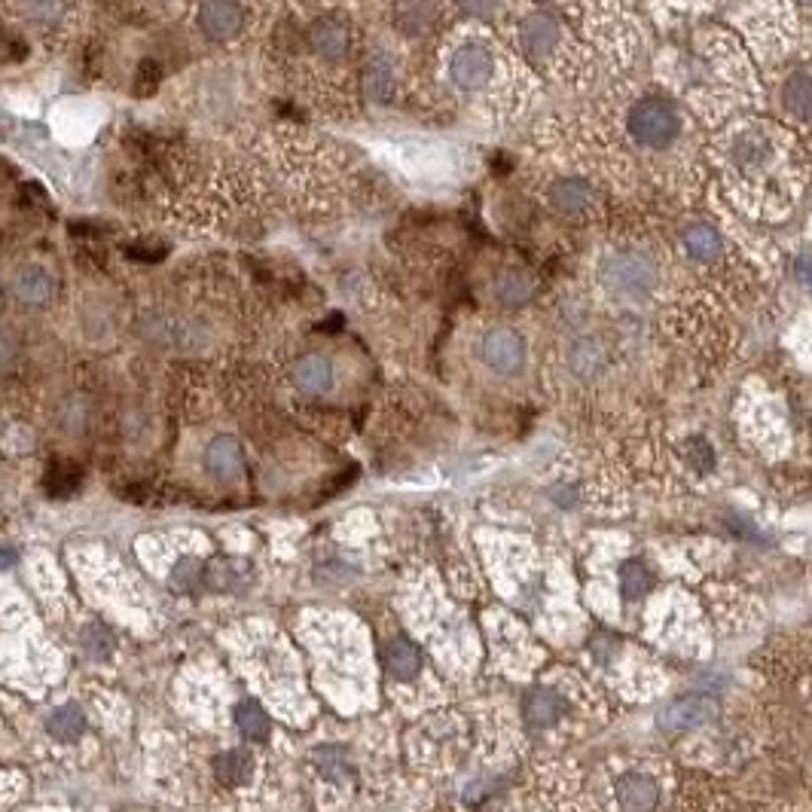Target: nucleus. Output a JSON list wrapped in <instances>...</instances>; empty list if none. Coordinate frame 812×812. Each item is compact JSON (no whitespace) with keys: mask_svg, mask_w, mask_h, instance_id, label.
<instances>
[{"mask_svg":"<svg viewBox=\"0 0 812 812\" xmlns=\"http://www.w3.org/2000/svg\"><path fill=\"white\" fill-rule=\"evenodd\" d=\"M599 281L617 300H645L657 287V266L642 251H614L602 260Z\"/></svg>","mask_w":812,"mask_h":812,"instance_id":"f257e3e1","label":"nucleus"},{"mask_svg":"<svg viewBox=\"0 0 812 812\" xmlns=\"http://www.w3.org/2000/svg\"><path fill=\"white\" fill-rule=\"evenodd\" d=\"M629 132L645 147H666L681 132V116L666 98H642L629 110Z\"/></svg>","mask_w":812,"mask_h":812,"instance_id":"f03ea898","label":"nucleus"},{"mask_svg":"<svg viewBox=\"0 0 812 812\" xmlns=\"http://www.w3.org/2000/svg\"><path fill=\"white\" fill-rule=\"evenodd\" d=\"M495 77V55L489 46L471 40L461 43L449 58V80L461 92H480Z\"/></svg>","mask_w":812,"mask_h":812,"instance_id":"7ed1b4c3","label":"nucleus"},{"mask_svg":"<svg viewBox=\"0 0 812 812\" xmlns=\"http://www.w3.org/2000/svg\"><path fill=\"white\" fill-rule=\"evenodd\" d=\"M718 718V700L706 693H690L681 696V700L669 703L660 715H657V727L666 736H684L703 724H712Z\"/></svg>","mask_w":812,"mask_h":812,"instance_id":"20e7f679","label":"nucleus"},{"mask_svg":"<svg viewBox=\"0 0 812 812\" xmlns=\"http://www.w3.org/2000/svg\"><path fill=\"white\" fill-rule=\"evenodd\" d=\"M242 0H202L196 10V28L211 43H229L245 31Z\"/></svg>","mask_w":812,"mask_h":812,"instance_id":"39448f33","label":"nucleus"},{"mask_svg":"<svg viewBox=\"0 0 812 812\" xmlns=\"http://www.w3.org/2000/svg\"><path fill=\"white\" fill-rule=\"evenodd\" d=\"M10 297L25 309H46L58 294V281L43 263H22L10 275Z\"/></svg>","mask_w":812,"mask_h":812,"instance_id":"423d86ee","label":"nucleus"},{"mask_svg":"<svg viewBox=\"0 0 812 812\" xmlns=\"http://www.w3.org/2000/svg\"><path fill=\"white\" fill-rule=\"evenodd\" d=\"M480 358L489 370L501 376H513L526 364V339L510 327H495L480 342Z\"/></svg>","mask_w":812,"mask_h":812,"instance_id":"0eeeda50","label":"nucleus"},{"mask_svg":"<svg viewBox=\"0 0 812 812\" xmlns=\"http://www.w3.org/2000/svg\"><path fill=\"white\" fill-rule=\"evenodd\" d=\"M568 709H571V700L553 684H541V687H532L526 693V700H522V721H526L532 730L544 733V730H553L556 724H562L568 718Z\"/></svg>","mask_w":812,"mask_h":812,"instance_id":"6e6552de","label":"nucleus"},{"mask_svg":"<svg viewBox=\"0 0 812 812\" xmlns=\"http://www.w3.org/2000/svg\"><path fill=\"white\" fill-rule=\"evenodd\" d=\"M614 800L620 812H657L663 788L645 770H626L614 782Z\"/></svg>","mask_w":812,"mask_h":812,"instance_id":"1a4fd4ad","label":"nucleus"},{"mask_svg":"<svg viewBox=\"0 0 812 812\" xmlns=\"http://www.w3.org/2000/svg\"><path fill=\"white\" fill-rule=\"evenodd\" d=\"M205 468L208 474H214L217 480H232L239 477L242 468H245V452H242V443L229 434H220L214 437L208 446H205Z\"/></svg>","mask_w":812,"mask_h":812,"instance_id":"9d476101","label":"nucleus"},{"mask_svg":"<svg viewBox=\"0 0 812 812\" xmlns=\"http://www.w3.org/2000/svg\"><path fill=\"white\" fill-rule=\"evenodd\" d=\"M290 382H294L297 391L309 394V397H321L333 388V364L324 355H303L294 370H290Z\"/></svg>","mask_w":812,"mask_h":812,"instance_id":"9b49d317","label":"nucleus"},{"mask_svg":"<svg viewBox=\"0 0 812 812\" xmlns=\"http://www.w3.org/2000/svg\"><path fill=\"white\" fill-rule=\"evenodd\" d=\"M309 43H312L315 55H321L324 62H342V58L348 55V46H352V37H348V28L339 19H321L312 25Z\"/></svg>","mask_w":812,"mask_h":812,"instance_id":"f8f14e48","label":"nucleus"},{"mask_svg":"<svg viewBox=\"0 0 812 812\" xmlns=\"http://www.w3.org/2000/svg\"><path fill=\"white\" fill-rule=\"evenodd\" d=\"M556 43H559V25H556L553 16L535 13V16H529L526 22H522V28H519V46H522V52H526V55L541 58Z\"/></svg>","mask_w":812,"mask_h":812,"instance_id":"ddd939ff","label":"nucleus"},{"mask_svg":"<svg viewBox=\"0 0 812 812\" xmlns=\"http://www.w3.org/2000/svg\"><path fill=\"white\" fill-rule=\"evenodd\" d=\"M550 202L559 214L565 217H580L587 214L590 205H593V187L587 181H577V178H565L559 184L550 187Z\"/></svg>","mask_w":812,"mask_h":812,"instance_id":"4468645a","label":"nucleus"},{"mask_svg":"<svg viewBox=\"0 0 812 812\" xmlns=\"http://www.w3.org/2000/svg\"><path fill=\"white\" fill-rule=\"evenodd\" d=\"M733 162L745 171H758L764 165H770L773 159V144L767 135L761 132H742L736 141H733V150H730Z\"/></svg>","mask_w":812,"mask_h":812,"instance_id":"2eb2a0df","label":"nucleus"},{"mask_svg":"<svg viewBox=\"0 0 812 812\" xmlns=\"http://www.w3.org/2000/svg\"><path fill=\"white\" fill-rule=\"evenodd\" d=\"M385 666L397 681H413L422 672V651L410 638H394L385 648Z\"/></svg>","mask_w":812,"mask_h":812,"instance_id":"dca6fc26","label":"nucleus"},{"mask_svg":"<svg viewBox=\"0 0 812 812\" xmlns=\"http://www.w3.org/2000/svg\"><path fill=\"white\" fill-rule=\"evenodd\" d=\"M251 574V565L242 559H214L205 568V587L217 590V593H232L239 590Z\"/></svg>","mask_w":812,"mask_h":812,"instance_id":"f3484780","label":"nucleus"},{"mask_svg":"<svg viewBox=\"0 0 812 812\" xmlns=\"http://www.w3.org/2000/svg\"><path fill=\"white\" fill-rule=\"evenodd\" d=\"M492 294H495V300L504 303V306H522V303H529V300H532V294H535V281H532V275H526V272L507 269V272H501V275L495 278Z\"/></svg>","mask_w":812,"mask_h":812,"instance_id":"a211bd4d","label":"nucleus"},{"mask_svg":"<svg viewBox=\"0 0 812 812\" xmlns=\"http://www.w3.org/2000/svg\"><path fill=\"white\" fill-rule=\"evenodd\" d=\"M605 364V348L593 339V336H580L571 342L568 348V370L580 379H587L593 373H599Z\"/></svg>","mask_w":812,"mask_h":812,"instance_id":"6ab92c4d","label":"nucleus"},{"mask_svg":"<svg viewBox=\"0 0 812 812\" xmlns=\"http://www.w3.org/2000/svg\"><path fill=\"white\" fill-rule=\"evenodd\" d=\"M214 773L217 779L226 785V788H239L251 779L254 773V761H251V754L242 751V748H232V751H223L220 758L214 761Z\"/></svg>","mask_w":812,"mask_h":812,"instance_id":"aec40b11","label":"nucleus"},{"mask_svg":"<svg viewBox=\"0 0 812 812\" xmlns=\"http://www.w3.org/2000/svg\"><path fill=\"white\" fill-rule=\"evenodd\" d=\"M782 104L794 116V120L809 123L812 120V77L809 74H794L788 77L782 89Z\"/></svg>","mask_w":812,"mask_h":812,"instance_id":"412c9836","label":"nucleus"},{"mask_svg":"<svg viewBox=\"0 0 812 812\" xmlns=\"http://www.w3.org/2000/svg\"><path fill=\"white\" fill-rule=\"evenodd\" d=\"M46 730L55 736V739H62V742H71L77 739L83 730H86V715L77 703H65V706H58L49 721H46Z\"/></svg>","mask_w":812,"mask_h":812,"instance_id":"4be33fe9","label":"nucleus"},{"mask_svg":"<svg viewBox=\"0 0 812 812\" xmlns=\"http://www.w3.org/2000/svg\"><path fill=\"white\" fill-rule=\"evenodd\" d=\"M617 580H620V593L623 599H642L645 593H651L654 587V574L645 562H623L620 571H617Z\"/></svg>","mask_w":812,"mask_h":812,"instance_id":"5701e85b","label":"nucleus"},{"mask_svg":"<svg viewBox=\"0 0 812 812\" xmlns=\"http://www.w3.org/2000/svg\"><path fill=\"white\" fill-rule=\"evenodd\" d=\"M364 92L373 98V101H388L394 95V65L388 58H373L364 71Z\"/></svg>","mask_w":812,"mask_h":812,"instance_id":"b1692460","label":"nucleus"},{"mask_svg":"<svg viewBox=\"0 0 812 812\" xmlns=\"http://www.w3.org/2000/svg\"><path fill=\"white\" fill-rule=\"evenodd\" d=\"M684 248L696 260H715L718 251H721V236H718L712 226H706V223H693L684 232Z\"/></svg>","mask_w":812,"mask_h":812,"instance_id":"393cba45","label":"nucleus"},{"mask_svg":"<svg viewBox=\"0 0 812 812\" xmlns=\"http://www.w3.org/2000/svg\"><path fill=\"white\" fill-rule=\"evenodd\" d=\"M236 724H239L242 736L251 739V742H263V739L269 736V715L263 712V706H260L257 700L239 703V709H236Z\"/></svg>","mask_w":812,"mask_h":812,"instance_id":"a878e982","label":"nucleus"},{"mask_svg":"<svg viewBox=\"0 0 812 812\" xmlns=\"http://www.w3.org/2000/svg\"><path fill=\"white\" fill-rule=\"evenodd\" d=\"M68 4L65 0H19V13L31 22V25H55L65 19Z\"/></svg>","mask_w":812,"mask_h":812,"instance_id":"bb28decb","label":"nucleus"},{"mask_svg":"<svg viewBox=\"0 0 812 812\" xmlns=\"http://www.w3.org/2000/svg\"><path fill=\"white\" fill-rule=\"evenodd\" d=\"M171 587L181 593H196L205 587V565L199 559H181L171 568Z\"/></svg>","mask_w":812,"mask_h":812,"instance_id":"cd10ccee","label":"nucleus"},{"mask_svg":"<svg viewBox=\"0 0 812 812\" xmlns=\"http://www.w3.org/2000/svg\"><path fill=\"white\" fill-rule=\"evenodd\" d=\"M22 358V336L16 327L0 324V373H7L16 367V361Z\"/></svg>","mask_w":812,"mask_h":812,"instance_id":"c85d7f7f","label":"nucleus"},{"mask_svg":"<svg viewBox=\"0 0 812 812\" xmlns=\"http://www.w3.org/2000/svg\"><path fill=\"white\" fill-rule=\"evenodd\" d=\"M687 458L693 464V471H700V474H709L715 468V452L703 437H696V440L687 443Z\"/></svg>","mask_w":812,"mask_h":812,"instance_id":"c756f323","label":"nucleus"},{"mask_svg":"<svg viewBox=\"0 0 812 812\" xmlns=\"http://www.w3.org/2000/svg\"><path fill=\"white\" fill-rule=\"evenodd\" d=\"M315 761H318V770L327 776V779H342L345 776V758H342V751L339 748H321L315 754Z\"/></svg>","mask_w":812,"mask_h":812,"instance_id":"7c9ffc66","label":"nucleus"},{"mask_svg":"<svg viewBox=\"0 0 812 812\" xmlns=\"http://www.w3.org/2000/svg\"><path fill=\"white\" fill-rule=\"evenodd\" d=\"M86 651L92 654V657H107V651H110V638H107V632L101 629V626H89L86 629Z\"/></svg>","mask_w":812,"mask_h":812,"instance_id":"2f4dec72","label":"nucleus"},{"mask_svg":"<svg viewBox=\"0 0 812 812\" xmlns=\"http://www.w3.org/2000/svg\"><path fill=\"white\" fill-rule=\"evenodd\" d=\"M458 7L474 19H489L498 10V0H458Z\"/></svg>","mask_w":812,"mask_h":812,"instance_id":"473e14b6","label":"nucleus"},{"mask_svg":"<svg viewBox=\"0 0 812 812\" xmlns=\"http://www.w3.org/2000/svg\"><path fill=\"white\" fill-rule=\"evenodd\" d=\"M794 275H797V281H800L803 287H812V260H809V257L797 260V266H794Z\"/></svg>","mask_w":812,"mask_h":812,"instance_id":"72a5a7b5","label":"nucleus"},{"mask_svg":"<svg viewBox=\"0 0 812 812\" xmlns=\"http://www.w3.org/2000/svg\"><path fill=\"white\" fill-rule=\"evenodd\" d=\"M7 306H10V287H7V284H0V318H4Z\"/></svg>","mask_w":812,"mask_h":812,"instance_id":"f704fd0d","label":"nucleus"},{"mask_svg":"<svg viewBox=\"0 0 812 812\" xmlns=\"http://www.w3.org/2000/svg\"><path fill=\"white\" fill-rule=\"evenodd\" d=\"M13 562H16V553L13 550H0V568H7Z\"/></svg>","mask_w":812,"mask_h":812,"instance_id":"c9c22d12","label":"nucleus"}]
</instances>
